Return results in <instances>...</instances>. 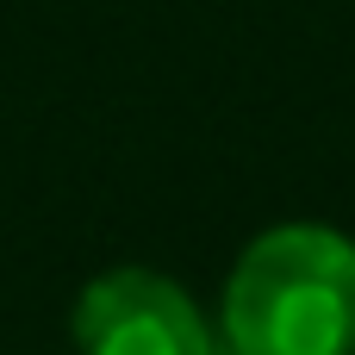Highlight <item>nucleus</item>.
I'll return each mask as SVG.
<instances>
[{
    "instance_id": "1",
    "label": "nucleus",
    "mask_w": 355,
    "mask_h": 355,
    "mask_svg": "<svg viewBox=\"0 0 355 355\" xmlns=\"http://www.w3.org/2000/svg\"><path fill=\"white\" fill-rule=\"evenodd\" d=\"M231 355H355V243L331 225L262 231L225 281Z\"/></svg>"
},
{
    "instance_id": "2",
    "label": "nucleus",
    "mask_w": 355,
    "mask_h": 355,
    "mask_svg": "<svg viewBox=\"0 0 355 355\" xmlns=\"http://www.w3.org/2000/svg\"><path fill=\"white\" fill-rule=\"evenodd\" d=\"M81 355H218L206 312L156 268H112L75 300Z\"/></svg>"
}]
</instances>
